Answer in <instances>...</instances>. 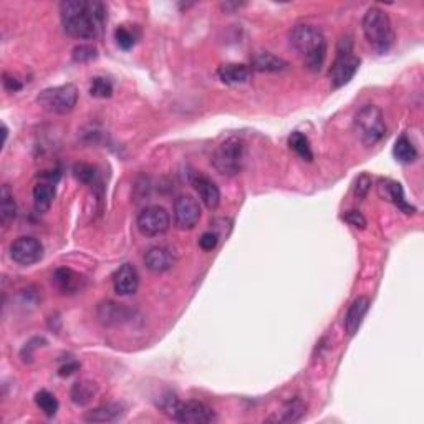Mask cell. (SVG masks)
<instances>
[{"instance_id":"obj_23","label":"cell","mask_w":424,"mask_h":424,"mask_svg":"<svg viewBox=\"0 0 424 424\" xmlns=\"http://www.w3.org/2000/svg\"><path fill=\"white\" fill-rule=\"evenodd\" d=\"M96 394L98 385L89 380L77 381V383L72 386V391H70V398H72V401L77 404V406H87L88 403H92L93 399H95Z\"/></svg>"},{"instance_id":"obj_36","label":"cell","mask_w":424,"mask_h":424,"mask_svg":"<svg viewBox=\"0 0 424 424\" xmlns=\"http://www.w3.org/2000/svg\"><path fill=\"white\" fill-rule=\"evenodd\" d=\"M2 83H4V88H6L7 92H11V93L20 92L22 87H23L20 80H18L17 77H13V75H11V73H4Z\"/></svg>"},{"instance_id":"obj_8","label":"cell","mask_w":424,"mask_h":424,"mask_svg":"<svg viewBox=\"0 0 424 424\" xmlns=\"http://www.w3.org/2000/svg\"><path fill=\"white\" fill-rule=\"evenodd\" d=\"M139 232L146 237H158V235L166 234L171 225L169 212L161 206H148L139 212L138 220H136Z\"/></svg>"},{"instance_id":"obj_35","label":"cell","mask_w":424,"mask_h":424,"mask_svg":"<svg viewBox=\"0 0 424 424\" xmlns=\"http://www.w3.org/2000/svg\"><path fill=\"white\" fill-rule=\"evenodd\" d=\"M343 220H347L348 224L353 225L356 229H365L366 227V219L361 212L358 211H348L345 216H343Z\"/></svg>"},{"instance_id":"obj_26","label":"cell","mask_w":424,"mask_h":424,"mask_svg":"<svg viewBox=\"0 0 424 424\" xmlns=\"http://www.w3.org/2000/svg\"><path fill=\"white\" fill-rule=\"evenodd\" d=\"M393 154L399 163L408 164V163H413L414 159L418 158V149L408 136H401V138H398L397 143H394Z\"/></svg>"},{"instance_id":"obj_21","label":"cell","mask_w":424,"mask_h":424,"mask_svg":"<svg viewBox=\"0 0 424 424\" xmlns=\"http://www.w3.org/2000/svg\"><path fill=\"white\" fill-rule=\"evenodd\" d=\"M123 414V406L118 403H106L89 409L85 413V421L88 423H113L118 421Z\"/></svg>"},{"instance_id":"obj_16","label":"cell","mask_w":424,"mask_h":424,"mask_svg":"<svg viewBox=\"0 0 424 424\" xmlns=\"http://www.w3.org/2000/svg\"><path fill=\"white\" fill-rule=\"evenodd\" d=\"M370 304V299L365 295L356 297V299L351 301V305L348 307V312L345 315V330L348 335H355L358 330H360L363 320H365L366 313H368Z\"/></svg>"},{"instance_id":"obj_29","label":"cell","mask_w":424,"mask_h":424,"mask_svg":"<svg viewBox=\"0 0 424 424\" xmlns=\"http://www.w3.org/2000/svg\"><path fill=\"white\" fill-rule=\"evenodd\" d=\"M89 95L93 98H110L113 95V83L105 77H95L89 83Z\"/></svg>"},{"instance_id":"obj_19","label":"cell","mask_w":424,"mask_h":424,"mask_svg":"<svg viewBox=\"0 0 424 424\" xmlns=\"http://www.w3.org/2000/svg\"><path fill=\"white\" fill-rule=\"evenodd\" d=\"M252 70L261 73H280L289 68V62L270 51H258L252 58Z\"/></svg>"},{"instance_id":"obj_20","label":"cell","mask_w":424,"mask_h":424,"mask_svg":"<svg viewBox=\"0 0 424 424\" xmlns=\"http://www.w3.org/2000/svg\"><path fill=\"white\" fill-rule=\"evenodd\" d=\"M218 75L225 85H244L251 80L252 68L244 63H227L219 67Z\"/></svg>"},{"instance_id":"obj_31","label":"cell","mask_w":424,"mask_h":424,"mask_svg":"<svg viewBox=\"0 0 424 424\" xmlns=\"http://www.w3.org/2000/svg\"><path fill=\"white\" fill-rule=\"evenodd\" d=\"M72 56L77 63H87V62H92V60L96 58L98 50H96V46L92 44H80L73 49Z\"/></svg>"},{"instance_id":"obj_10","label":"cell","mask_w":424,"mask_h":424,"mask_svg":"<svg viewBox=\"0 0 424 424\" xmlns=\"http://www.w3.org/2000/svg\"><path fill=\"white\" fill-rule=\"evenodd\" d=\"M11 257L18 266H34L44 257V246H42L39 239L30 237V235H22V237L13 240L11 246Z\"/></svg>"},{"instance_id":"obj_34","label":"cell","mask_w":424,"mask_h":424,"mask_svg":"<svg viewBox=\"0 0 424 424\" xmlns=\"http://www.w3.org/2000/svg\"><path fill=\"white\" fill-rule=\"evenodd\" d=\"M218 244H219V235L216 232H204L199 239V246L202 251L206 252L214 251V249L218 247Z\"/></svg>"},{"instance_id":"obj_30","label":"cell","mask_w":424,"mask_h":424,"mask_svg":"<svg viewBox=\"0 0 424 424\" xmlns=\"http://www.w3.org/2000/svg\"><path fill=\"white\" fill-rule=\"evenodd\" d=\"M73 174L75 177L78 179L80 182H83V185H96L98 181V171L96 168L89 166V164H77L73 169Z\"/></svg>"},{"instance_id":"obj_17","label":"cell","mask_w":424,"mask_h":424,"mask_svg":"<svg viewBox=\"0 0 424 424\" xmlns=\"http://www.w3.org/2000/svg\"><path fill=\"white\" fill-rule=\"evenodd\" d=\"M131 318V310L126 308L123 304H116V301H103L98 307V320L108 327H115L128 322Z\"/></svg>"},{"instance_id":"obj_4","label":"cell","mask_w":424,"mask_h":424,"mask_svg":"<svg viewBox=\"0 0 424 424\" xmlns=\"http://www.w3.org/2000/svg\"><path fill=\"white\" fill-rule=\"evenodd\" d=\"M353 128H355V133L363 144L375 146L386 135L383 111L375 105H365L356 113Z\"/></svg>"},{"instance_id":"obj_22","label":"cell","mask_w":424,"mask_h":424,"mask_svg":"<svg viewBox=\"0 0 424 424\" xmlns=\"http://www.w3.org/2000/svg\"><path fill=\"white\" fill-rule=\"evenodd\" d=\"M305 413H307V404H305L304 399L294 398V399H290V401H287L284 406H282L280 411H277L275 416L268 419V421L297 423L305 416Z\"/></svg>"},{"instance_id":"obj_25","label":"cell","mask_w":424,"mask_h":424,"mask_svg":"<svg viewBox=\"0 0 424 424\" xmlns=\"http://www.w3.org/2000/svg\"><path fill=\"white\" fill-rule=\"evenodd\" d=\"M17 218V202L13 197V192L7 185L2 186L0 191V220L4 225L11 224Z\"/></svg>"},{"instance_id":"obj_18","label":"cell","mask_w":424,"mask_h":424,"mask_svg":"<svg viewBox=\"0 0 424 424\" xmlns=\"http://www.w3.org/2000/svg\"><path fill=\"white\" fill-rule=\"evenodd\" d=\"M191 181L206 207L216 209V207L220 204V191L212 179L202 176V174H194V176L191 177Z\"/></svg>"},{"instance_id":"obj_12","label":"cell","mask_w":424,"mask_h":424,"mask_svg":"<svg viewBox=\"0 0 424 424\" xmlns=\"http://www.w3.org/2000/svg\"><path fill=\"white\" fill-rule=\"evenodd\" d=\"M144 263L154 274L171 270L176 263V254L168 246H154L144 254Z\"/></svg>"},{"instance_id":"obj_27","label":"cell","mask_w":424,"mask_h":424,"mask_svg":"<svg viewBox=\"0 0 424 424\" xmlns=\"http://www.w3.org/2000/svg\"><path fill=\"white\" fill-rule=\"evenodd\" d=\"M289 144H290V148L295 151L297 156H300L304 161H312L313 159L312 146H310V141L304 133H300V131H294L289 138Z\"/></svg>"},{"instance_id":"obj_6","label":"cell","mask_w":424,"mask_h":424,"mask_svg":"<svg viewBox=\"0 0 424 424\" xmlns=\"http://www.w3.org/2000/svg\"><path fill=\"white\" fill-rule=\"evenodd\" d=\"M77 101L78 89L72 83L46 88L39 95L40 106L46 111L55 113V115H67V113L73 111Z\"/></svg>"},{"instance_id":"obj_32","label":"cell","mask_w":424,"mask_h":424,"mask_svg":"<svg viewBox=\"0 0 424 424\" xmlns=\"http://www.w3.org/2000/svg\"><path fill=\"white\" fill-rule=\"evenodd\" d=\"M115 40H116V45L120 46L121 50H131L136 44V37L133 32L130 30V28H126L125 25L118 27L115 30Z\"/></svg>"},{"instance_id":"obj_24","label":"cell","mask_w":424,"mask_h":424,"mask_svg":"<svg viewBox=\"0 0 424 424\" xmlns=\"http://www.w3.org/2000/svg\"><path fill=\"white\" fill-rule=\"evenodd\" d=\"M55 182H39L34 187V206L39 212H46L54 204Z\"/></svg>"},{"instance_id":"obj_37","label":"cell","mask_w":424,"mask_h":424,"mask_svg":"<svg viewBox=\"0 0 424 424\" xmlns=\"http://www.w3.org/2000/svg\"><path fill=\"white\" fill-rule=\"evenodd\" d=\"M80 368V363L78 361H72V363H68V365H65V366H62V368H60V371H58V375L60 376H70V375H73L75 371H77Z\"/></svg>"},{"instance_id":"obj_1","label":"cell","mask_w":424,"mask_h":424,"mask_svg":"<svg viewBox=\"0 0 424 424\" xmlns=\"http://www.w3.org/2000/svg\"><path fill=\"white\" fill-rule=\"evenodd\" d=\"M60 13L65 32L80 40L96 39L106 20V7L101 2L65 0L60 4Z\"/></svg>"},{"instance_id":"obj_15","label":"cell","mask_w":424,"mask_h":424,"mask_svg":"<svg viewBox=\"0 0 424 424\" xmlns=\"http://www.w3.org/2000/svg\"><path fill=\"white\" fill-rule=\"evenodd\" d=\"M113 287L118 295H131L138 290L139 287V275L135 266L131 263H125L116 270L115 277H113Z\"/></svg>"},{"instance_id":"obj_2","label":"cell","mask_w":424,"mask_h":424,"mask_svg":"<svg viewBox=\"0 0 424 424\" xmlns=\"http://www.w3.org/2000/svg\"><path fill=\"white\" fill-rule=\"evenodd\" d=\"M290 45L310 72H320L327 58V39L318 27L300 23L290 32Z\"/></svg>"},{"instance_id":"obj_33","label":"cell","mask_w":424,"mask_h":424,"mask_svg":"<svg viewBox=\"0 0 424 424\" xmlns=\"http://www.w3.org/2000/svg\"><path fill=\"white\" fill-rule=\"evenodd\" d=\"M370 189H371V177L366 173H363L355 181V194L356 197H360V199H365V197L368 196Z\"/></svg>"},{"instance_id":"obj_13","label":"cell","mask_w":424,"mask_h":424,"mask_svg":"<svg viewBox=\"0 0 424 424\" xmlns=\"http://www.w3.org/2000/svg\"><path fill=\"white\" fill-rule=\"evenodd\" d=\"M54 284L63 295H75L85 289L87 279L80 275L78 272L72 270V268L60 267L56 268L54 274Z\"/></svg>"},{"instance_id":"obj_11","label":"cell","mask_w":424,"mask_h":424,"mask_svg":"<svg viewBox=\"0 0 424 424\" xmlns=\"http://www.w3.org/2000/svg\"><path fill=\"white\" fill-rule=\"evenodd\" d=\"M201 219V207L194 196L181 194L174 202V223L179 229L196 227Z\"/></svg>"},{"instance_id":"obj_28","label":"cell","mask_w":424,"mask_h":424,"mask_svg":"<svg viewBox=\"0 0 424 424\" xmlns=\"http://www.w3.org/2000/svg\"><path fill=\"white\" fill-rule=\"evenodd\" d=\"M35 404L40 408V411L49 418H54L60 406L58 399L55 398V394H51L50 391L46 389H42L35 394Z\"/></svg>"},{"instance_id":"obj_5","label":"cell","mask_w":424,"mask_h":424,"mask_svg":"<svg viewBox=\"0 0 424 424\" xmlns=\"http://www.w3.org/2000/svg\"><path fill=\"white\" fill-rule=\"evenodd\" d=\"M244 159H246V144L242 139L232 136L216 148L212 154V166L223 176H235L242 171Z\"/></svg>"},{"instance_id":"obj_7","label":"cell","mask_w":424,"mask_h":424,"mask_svg":"<svg viewBox=\"0 0 424 424\" xmlns=\"http://www.w3.org/2000/svg\"><path fill=\"white\" fill-rule=\"evenodd\" d=\"M358 67H360V58L353 54L351 42L348 39H343L340 42V46H338L335 63H333L332 70H330L333 88H342L347 83H350L358 72Z\"/></svg>"},{"instance_id":"obj_9","label":"cell","mask_w":424,"mask_h":424,"mask_svg":"<svg viewBox=\"0 0 424 424\" xmlns=\"http://www.w3.org/2000/svg\"><path fill=\"white\" fill-rule=\"evenodd\" d=\"M169 418H173L174 421L186 423V424H207V423H212L218 419L214 409H212L211 406H207L206 403L196 401V399H192V401H186V403L179 401L177 399L176 406L173 408Z\"/></svg>"},{"instance_id":"obj_3","label":"cell","mask_w":424,"mask_h":424,"mask_svg":"<svg viewBox=\"0 0 424 424\" xmlns=\"http://www.w3.org/2000/svg\"><path fill=\"white\" fill-rule=\"evenodd\" d=\"M361 27L371 49L380 55L388 54L391 46L394 45V30L388 13L381 11L380 7H371L363 17Z\"/></svg>"},{"instance_id":"obj_14","label":"cell","mask_w":424,"mask_h":424,"mask_svg":"<svg viewBox=\"0 0 424 424\" xmlns=\"http://www.w3.org/2000/svg\"><path fill=\"white\" fill-rule=\"evenodd\" d=\"M378 192L383 199L393 202L399 211H403L404 214H414V207L409 204L404 197L403 186L397 181H391V179H381L378 185Z\"/></svg>"}]
</instances>
